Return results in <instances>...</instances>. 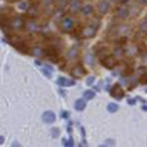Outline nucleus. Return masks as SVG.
I'll use <instances>...</instances> for the list:
<instances>
[{"label":"nucleus","mask_w":147,"mask_h":147,"mask_svg":"<svg viewBox=\"0 0 147 147\" xmlns=\"http://www.w3.org/2000/svg\"><path fill=\"white\" fill-rule=\"evenodd\" d=\"M28 1H22L20 4H19V9H20V10H26V9H28Z\"/></svg>","instance_id":"nucleus-21"},{"label":"nucleus","mask_w":147,"mask_h":147,"mask_svg":"<svg viewBox=\"0 0 147 147\" xmlns=\"http://www.w3.org/2000/svg\"><path fill=\"white\" fill-rule=\"evenodd\" d=\"M94 77H88V78H87V84L88 86H91V84H93V83H94Z\"/></svg>","instance_id":"nucleus-24"},{"label":"nucleus","mask_w":147,"mask_h":147,"mask_svg":"<svg viewBox=\"0 0 147 147\" xmlns=\"http://www.w3.org/2000/svg\"><path fill=\"white\" fill-rule=\"evenodd\" d=\"M146 92H147V88H146Z\"/></svg>","instance_id":"nucleus-34"},{"label":"nucleus","mask_w":147,"mask_h":147,"mask_svg":"<svg viewBox=\"0 0 147 147\" xmlns=\"http://www.w3.org/2000/svg\"><path fill=\"white\" fill-rule=\"evenodd\" d=\"M128 15H129V9L126 8V6H121V8L117 9V16H118V18L126 19Z\"/></svg>","instance_id":"nucleus-8"},{"label":"nucleus","mask_w":147,"mask_h":147,"mask_svg":"<svg viewBox=\"0 0 147 147\" xmlns=\"http://www.w3.org/2000/svg\"><path fill=\"white\" fill-rule=\"evenodd\" d=\"M119 1H121V3H122V4H126V3L131 1V0H119Z\"/></svg>","instance_id":"nucleus-31"},{"label":"nucleus","mask_w":147,"mask_h":147,"mask_svg":"<svg viewBox=\"0 0 147 147\" xmlns=\"http://www.w3.org/2000/svg\"><path fill=\"white\" fill-rule=\"evenodd\" d=\"M143 20H146V22H147V15L145 16V18H143Z\"/></svg>","instance_id":"nucleus-32"},{"label":"nucleus","mask_w":147,"mask_h":147,"mask_svg":"<svg viewBox=\"0 0 147 147\" xmlns=\"http://www.w3.org/2000/svg\"><path fill=\"white\" fill-rule=\"evenodd\" d=\"M138 6H131V8H129V14H131L132 16H136L137 14H138Z\"/></svg>","instance_id":"nucleus-18"},{"label":"nucleus","mask_w":147,"mask_h":147,"mask_svg":"<svg viewBox=\"0 0 147 147\" xmlns=\"http://www.w3.org/2000/svg\"><path fill=\"white\" fill-rule=\"evenodd\" d=\"M109 8H111V4H109L108 0H101L97 4V9H98L99 14H107L109 11Z\"/></svg>","instance_id":"nucleus-4"},{"label":"nucleus","mask_w":147,"mask_h":147,"mask_svg":"<svg viewBox=\"0 0 147 147\" xmlns=\"http://www.w3.org/2000/svg\"><path fill=\"white\" fill-rule=\"evenodd\" d=\"M81 13H82L83 15H86V16L91 15L92 13H93V6H92L91 4H86V5H83V8H82Z\"/></svg>","instance_id":"nucleus-12"},{"label":"nucleus","mask_w":147,"mask_h":147,"mask_svg":"<svg viewBox=\"0 0 147 147\" xmlns=\"http://www.w3.org/2000/svg\"><path fill=\"white\" fill-rule=\"evenodd\" d=\"M138 3L141 5H145V4H147V0H138Z\"/></svg>","instance_id":"nucleus-28"},{"label":"nucleus","mask_w":147,"mask_h":147,"mask_svg":"<svg viewBox=\"0 0 147 147\" xmlns=\"http://www.w3.org/2000/svg\"><path fill=\"white\" fill-rule=\"evenodd\" d=\"M72 74H73V77L81 78V77L84 74V69H83V67H81V65H76L74 68L72 69Z\"/></svg>","instance_id":"nucleus-9"},{"label":"nucleus","mask_w":147,"mask_h":147,"mask_svg":"<svg viewBox=\"0 0 147 147\" xmlns=\"http://www.w3.org/2000/svg\"><path fill=\"white\" fill-rule=\"evenodd\" d=\"M77 54H78V49L76 47H73V48H71L67 52V59H73L74 57H77Z\"/></svg>","instance_id":"nucleus-14"},{"label":"nucleus","mask_w":147,"mask_h":147,"mask_svg":"<svg viewBox=\"0 0 147 147\" xmlns=\"http://www.w3.org/2000/svg\"><path fill=\"white\" fill-rule=\"evenodd\" d=\"M87 107V102H86V99L83 98V99H77L76 103H74V108L77 109V111H83Z\"/></svg>","instance_id":"nucleus-10"},{"label":"nucleus","mask_w":147,"mask_h":147,"mask_svg":"<svg viewBox=\"0 0 147 147\" xmlns=\"http://www.w3.org/2000/svg\"><path fill=\"white\" fill-rule=\"evenodd\" d=\"M61 26L64 32H71L73 28H74V22H73L72 18L69 16H65L61 20Z\"/></svg>","instance_id":"nucleus-3"},{"label":"nucleus","mask_w":147,"mask_h":147,"mask_svg":"<svg viewBox=\"0 0 147 147\" xmlns=\"http://www.w3.org/2000/svg\"><path fill=\"white\" fill-rule=\"evenodd\" d=\"M96 26L93 25H88L86 26L84 29H83V35L87 36V38H93V36L96 35Z\"/></svg>","instance_id":"nucleus-7"},{"label":"nucleus","mask_w":147,"mask_h":147,"mask_svg":"<svg viewBox=\"0 0 147 147\" xmlns=\"http://www.w3.org/2000/svg\"><path fill=\"white\" fill-rule=\"evenodd\" d=\"M28 13H29V14H30L32 16H35L36 14H38V13H36V6H30Z\"/></svg>","instance_id":"nucleus-22"},{"label":"nucleus","mask_w":147,"mask_h":147,"mask_svg":"<svg viewBox=\"0 0 147 147\" xmlns=\"http://www.w3.org/2000/svg\"><path fill=\"white\" fill-rule=\"evenodd\" d=\"M55 1H58L61 5H64V4H67V3H69V0H55Z\"/></svg>","instance_id":"nucleus-26"},{"label":"nucleus","mask_w":147,"mask_h":147,"mask_svg":"<svg viewBox=\"0 0 147 147\" xmlns=\"http://www.w3.org/2000/svg\"><path fill=\"white\" fill-rule=\"evenodd\" d=\"M140 30L142 33H147V22L146 20L141 22V24H140Z\"/></svg>","instance_id":"nucleus-19"},{"label":"nucleus","mask_w":147,"mask_h":147,"mask_svg":"<svg viewBox=\"0 0 147 147\" xmlns=\"http://www.w3.org/2000/svg\"><path fill=\"white\" fill-rule=\"evenodd\" d=\"M26 23L24 22V19L20 18V16H15V18L11 19L10 22V26L14 30H20V29H23L25 26Z\"/></svg>","instance_id":"nucleus-2"},{"label":"nucleus","mask_w":147,"mask_h":147,"mask_svg":"<svg viewBox=\"0 0 147 147\" xmlns=\"http://www.w3.org/2000/svg\"><path fill=\"white\" fill-rule=\"evenodd\" d=\"M57 136H58V129L54 128L53 129V137H57Z\"/></svg>","instance_id":"nucleus-27"},{"label":"nucleus","mask_w":147,"mask_h":147,"mask_svg":"<svg viewBox=\"0 0 147 147\" xmlns=\"http://www.w3.org/2000/svg\"><path fill=\"white\" fill-rule=\"evenodd\" d=\"M62 117H63V118H65V117H68V113H67V111H63V113H62Z\"/></svg>","instance_id":"nucleus-29"},{"label":"nucleus","mask_w":147,"mask_h":147,"mask_svg":"<svg viewBox=\"0 0 147 147\" xmlns=\"http://www.w3.org/2000/svg\"><path fill=\"white\" fill-rule=\"evenodd\" d=\"M128 103L129 105H135V99H128Z\"/></svg>","instance_id":"nucleus-30"},{"label":"nucleus","mask_w":147,"mask_h":147,"mask_svg":"<svg viewBox=\"0 0 147 147\" xmlns=\"http://www.w3.org/2000/svg\"><path fill=\"white\" fill-rule=\"evenodd\" d=\"M42 119H43V122H45V123H52L55 121V115L52 111H47L42 115Z\"/></svg>","instance_id":"nucleus-6"},{"label":"nucleus","mask_w":147,"mask_h":147,"mask_svg":"<svg viewBox=\"0 0 147 147\" xmlns=\"http://www.w3.org/2000/svg\"><path fill=\"white\" fill-rule=\"evenodd\" d=\"M42 1H43V4H44V5H51L52 3L55 1V0H42Z\"/></svg>","instance_id":"nucleus-25"},{"label":"nucleus","mask_w":147,"mask_h":147,"mask_svg":"<svg viewBox=\"0 0 147 147\" xmlns=\"http://www.w3.org/2000/svg\"><path fill=\"white\" fill-rule=\"evenodd\" d=\"M83 5H82V1L81 0H69L68 3V9L72 14H77L82 10Z\"/></svg>","instance_id":"nucleus-1"},{"label":"nucleus","mask_w":147,"mask_h":147,"mask_svg":"<svg viewBox=\"0 0 147 147\" xmlns=\"http://www.w3.org/2000/svg\"><path fill=\"white\" fill-rule=\"evenodd\" d=\"M111 94H112L113 97H115L116 99H121V98H123V96H125V93H123L122 88H121V86H119V84H116V86L112 88Z\"/></svg>","instance_id":"nucleus-5"},{"label":"nucleus","mask_w":147,"mask_h":147,"mask_svg":"<svg viewBox=\"0 0 147 147\" xmlns=\"http://www.w3.org/2000/svg\"><path fill=\"white\" fill-rule=\"evenodd\" d=\"M25 28L28 29V32L30 33H35L36 30H38V24L34 22V20H29L28 23L25 24Z\"/></svg>","instance_id":"nucleus-11"},{"label":"nucleus","mask_w":147,"mask_h":147,"mask_svg":"<svg viewBox=\"0 0 147 147\" xmlns=\"http://www.w3.org/2000/svg\"><path fill=\"white\" fill-rule=\"evenodd\" d=\"M86 61H87V63H88V64H93V61H94V58H93V55H91V54H88L86 57Z\"/></svg>","instance_id":"nucleus-23"},{"label":"nucleus","mask_w":147,"mask_h":147,"mask_svg":"<svg viewBox=\"0 0 147 147\" xmlns=\"http://www.w3.org/2000/svg\"><path fill=\"white\" fill-rule=\"evenodd\" d=\"M32 54H33V55H35V57L42 55V54H43V49H42V48H39V47H35V48H33V49H32Z\"/></svg>","instance_id":"nucleus-17"},{"label":"nucleus","mask_w":147,"mask_h":147,"mask_svg":"<svg viewBox=\"0 0 147 147\" xmlns=\"http://www.w3.org/2000/svg\"><path fill=\"white\" fill-rule=\"evenodd\" d=\"M115 55L118 57V58H119V57H122L123 55V49L119 48V47H117V48L115 49Z\"/></svg>","instance_id":"nucleus-20"},{"label":"nucleus","mask_w":147,"mask_h":147,"mask_svg":"<svg viewBox=\"0 0 147 147\" xmlns=\"http://www.w3.org/2000/svg\"><path fill=\"white\" fill-rule=\"evenodd\" d=\"M58 84H61V86H74V81H69V79L64 78V77H61V78H58Z\"/></svg>","instance_id":"nucleus-13"},{"label":"nucleus","mask_w":147,"mask_h":147,"mask_svg":"<svg viewBox=\"0 0 147 147\" xmlns=\"http://www.w3.org/2000/svg\"><path fill=\"white\" fill-rule=\"evenodd\" d=\"M94 96H96V92H93V91H84L83 92V98L84 99H92V98H94Z\"/></svg>","instance_id":"nucleus-15"},{"label":"nucleus","mask_w":147,"mask_h":147,"mask_svg":"<svg viewBox=\"0 0 147 147\" xmlns=\"http://www.w3.org/2000/svg\"><path fill=\"white\" fill-rule=\"evenodd\" d=\"M118 108H119V107H118V105H117V103H109V105L107 106V109H108V111L111 112V113L117 112V111H118Z\"/></svg>","instance_id":"nucleus-16"},{"label":"nucleus","mask_w":147,"mask_h":147,"mask_svg":"<svg viewBox=\"0 0 147 147\" xmlns=\"http://www.w3.org/2000/svg\"><path fill=\"white\" fill-rule=\"evenodd\" d=\"M111 1H117V0H111ZM118 1H119V0H118Z\"/></svg>","instance_id":"nucleus-33"}]
</instances>
